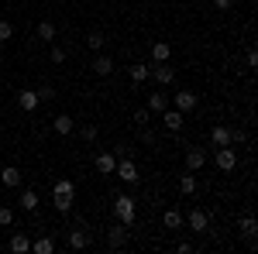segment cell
Here are the masks:
<instances>
[{
	"label": "cell",
	"mask_w": 258,
	"mask_h": 254,
	"mask_svg": "<svg viewBox=\"0 0 258 254\" xmlns=\"http://www.w3.org/2000/svg\"><path fill=\"white\" fill-rule=\"evenodd\" d=\"M52 127H55V134L69 137V134H73V127H76V124H73V117H69V114H59V117L52 120Z\"/></svg>",
	"instance_id": "obj_18"
},
{
	"label": "cell",
	"mask_w": 258,
	"mask_h": 254,
	"mask_svg": "<svg viewBox=\"0 0 258 254\" xmlns=\"http://www.w3.org/2000/svg\"><path fill=\"white\" fill-rule=\"evenodd\" d=\"M103 45H107V38H103V31H90V35H86V48H90V52H100Z\"/></svg>",
	"instance_id": "obj_28"
},
{
	"label": "cell",
	"mask_w": 258,
	"mask_h": 254,
	"mask_svg": "<svg viewBox=\"0 0 258 254\" xmlns=\"http://www.w3.org/2000/svg\"><path fill=\"white\" fill-rule=\"evenodd\" d=\"M127 234H131V227H124V223H114L110 230H107V244H110V251H120L124 244H127Z\"/></svg>",
	"instance_id": "obj_6"
},
{
	"label": "cell",
	"mask_w": 258,
	"mask_h": 254,
	"mask_svg": "<svg viewBox=\"0 0 258 254\" xmlns=\"http://www.w3.org/2000/svg\"><path fill=\"white\" fill-rule=\"evenodd\" d=\"M80 134H83V137H86V141H93V137H97V127H83Z\"/></svg>",
	"instance_id": "obj_37"
},
{
	"label": "cell",
	"mask_w": 258,
	"mask_h": 254,
	"mask_svg": "<svg viewBox=\"0 0 258 254\" xmlns=\"http://www.w3.org/2000/svg\"><path fill=\"white\" fill-rule=\"evenodd\" d=\"M148 79H155L159 86H172V79H176V69H172L169 62H152V65H148Z\"/></svg>",
	"instance_id": "obj_3"
},
{
	"label": "cell",
	"mask_w": 258,
	"mask_h": 254,
	"mask_svg": "<svg viewBox=\"0 0 258 254\" xmlns=\"http://www.w3.org/2000/svg\"><path fill=\"white\" fill-rule=\"evenodd\" d=\"M52 62H66V48L55 45V48H52Z\"/></svg>",
	"instance_id": "obj_36"
},
{
	"label": "cell",
	"mask_w": 258,
	"mask_h": 254,
	"mask_svg": "<svg viewBox=\"0 0 258 254\" xmlns=\"http://www.w3.org/2000/svg\"><path fill=\"white\" fill-rule=\"evenodd\" d=\"M203 165H207V151L203 148H189L186 151V172H200Z\"/></svg>",
	"instance_id": "obj_11"
},
{
	"label": "cell",
	"mask_w": 258,
	"mask_h": 254,
	"mask_svg": "<svg viewBox=\"0 0 258 254\" xmlns=\"http://www.w3.org/2000/svg\"><path fill=\"white\" fill-rule=\"evenodd\" d=\"M0 52H4V41H0Z\"/></svg>",
	"instance_id": "obj_38"
},
{
	"label": "cell",
	"mask_w": 258,
	"mask_h": 254,
	"mask_svg": "<svg viewBox=\"0 0 258 254\" xmlns=\"http://www.w3.org/2000/svg\"><path fill=\"white\" fill-rule=\"evenodd\" d=\"M90 247V234L86 230H69V251H86Z\"/></svg>",
	"instance_id": "obj_14"
},
{
	"label": "cell",
	"mask_w": 258,
	"mask_h": 254,
	"mask_svg": "<svg viewBox=\"0 0 258 254\" xmlns=\"http://www.w3.org/2000/svg\"><path fill=\"white\" fill-rule=\"evenodd\" d=\"M38 90H18V107L24 110V114H35L38 110Z\"/></svg>",
	"instance_id": "obj_9"
},
{
	"label": "cell",
	"mask_w": 258,
	"mask_h": 254,
	"mask_svg": "<svg viewBox=\"0 0 258 254\" xmlns=\"http://www.w3.org/2000/svg\"><path fill=\"white\" fill-rule=\"evenodd\" d=\"M182 223H186V227H189V230H193V234H207V227H210V213H207V210H193V213L186 216V220H182Z\"/></svg>",
	"instance_id": "obj_5"
},
{
	"label": "cell",
	"mask_w": 258,
	"mask_h": 254,
	"mask_svg": "<svg viewBox=\"0 0 258 254\" xmlns=\"http://www.w3.org/2000/svg\"><path fill=\"white\" fill-rule=\"evenodd\" d=\"M165 107H169L165 93H152V97H148V114H162Z\"/></svg>",
	"instance_id": "obj_26"
},
{
	"label": "cell",
	"mask_w": 258,
	"mask_h": 254,
	"mask_svg": "<svg viewBox=\"0 0 258 254\" xmlns=\"http://www.w3.org/2000/svg\"><path fill=\"white\" fill-rule=\"evenodd\" d=\"M197 189L200 186H197V176H193V172H182V176H179V193L182 196H193Z\"/></svg>",
	"instance_id": "obj_21"
},
{
	"label": "cell",
	"mask_w": 258,
	"mask_h": 254,
	"mask_svg": "<svg viewBox=\"0 0 258 254\" xmlns=\"http://www.w3.org/2000/svg\"><path fill=\"white\" fill-rule=\"evenodd\" d=\"M52 196H76V182H73V179H59L55 189H52Z\"/></svg>",
	"instance_id": "obj_27"
},
{
	"label": "cell",
	"mask_w": 258,
	"mask_h": 254,
	"mask_svg": "<svg viewBox=\"0 0 258 254\" xmlns=\"http://www.w3.org/2000/svg\"><path fill=\"white\" fill-rule=\"evenodd\" d=\"M93 72H97V76H110V72H114V59L97 52V59H93Z\"/></svg>",
	"instance_id": "obj_17"
},
{
	"label": "cell",
	"mask_w": 258,
	"mask_h": 254,
	"mask_svg": "<svg viewBox=\"0 0 258 254\" xmlns=\"http://www.w3.org/2000/svg\"><path fill=\"white\" fill-rule=\"evenodd\" d=\"M197 103H200V97H197V93H189V90H182V93L172 97V107L182 110V114H193V110H197Z\"/></svg>",
	"instance_id": "obj_8"
},
{
	"label": "cell",
	"mask_w": 258,
	"mask_h": 254,
	"mask_svg": "<svg viewBox=\"0 0 258 254\" xmlns=\"http://www.w3.org/2000/svg\"><path fill=\"white\" fill-rule=\"evenodd\" d=\"M18 203H21V210H24V213H35V210H38V193H35V189H24Z\"/></svg>",
	"instance_id": "obj_19"
},
{
	"label": "cell",
	"mask_w": 258,
	"mask_h": 254,
	"mask_svg": "<svg viewBox=\"0 0 258 254\" xmlns=\"http://www.w3.org/2000/svg\"><path fill=\"white\" fill-rule=\"evenodd\" d=\"M231 144H248V131L244 127H231Z\"/></svg>",
	"instance_id": "obj_30"
},
{
	"label": "cell",
	"mask_w": 258,
	"mask_h": 254,
	"mask_svg": "<svg viewBox=\"0 0 258 254\" xmlns=\"http://www.w3.org/2000/svg\"><path fill=\"white\" fill-rule=\"evenodd\" d=\"M114 176L124 182V186H135L138 182V165H135V158L131 155H124V158H117V165H114Z\"/></svg>",
	"instance_id": "obj_2"
},
{
	"label": "cell",
	"mask_w": 258,
	"mask_h": 254,
	"mask_svg": "<svg viewBox=\"0 0 258 254\" xmlns=\"http://www.w3.org/2000/svg\"><path fill=\"white\" fill-rule=\"evenodd\" d=\"M7 247H11L14 254H28V251H31V240H28V234H21V230H18V234L11 237V244H7Z\"/></svg>",
	"instance_id": "obj_20"
},
{
	"label": "cell",
	"mask_w": 258,
	"mask_h": 254,
	"mask_svg": "<svg viewBox=\"0 0 258 254\" xmlns=\"http://www.w3.org/2000/svg\"><path fill=\"white\" fill-rule=\"evenodd\" d=\"M114 216H117L124 227H135V216H138V199L131 193H117L114 199Z\"/></svg>",
	"instance_id": "obj_1"
},
{
	"label": "cell",
	"mask_w": 258,
	"mask_h": 254,
	"mask_svg": "<svg viewBox=\"0 0 258 254\" xmlns=\"http://www.w3.org/2000/svg\"><path fill=\"white\" fill-rule=\"evenodd\" d=\"M162 223H165L169 230H179V227H182V210H176V206L165 210V213H162Z\"/></svg>",
	"instance_id": "obj_22"
},
{
	"label": "cell",
	"mask_w": 258,
	"mask_h": 254,
	"mask_svg": "<svg viewBox=\"0 0 258 254\" xmlns=\"http://www.w3.org/2000/svg\"><path fill=\"white\" fill-rule=\"evenodd\" d=\"M55 251V240L52 237H38V240H31V254H52Z\"/></svg>",
	"instance_id": "obj_24"
},
{
	"label": "cell",
	"mask_w": 258,
	"mask_h": 254,
	"mask_svg": "<svg viewBox=\"0 0 258 254\" xmlns=\"http://www.w3.org/2000/svg\"><path fill=\"white\" fill-rule=\"evenodd\" d=\"M38 38L41 41H55V24H52V21H41L38 24Z\"/></svg>",
	"instance_id": "obj_29"
},
{
	"label": "cell",
	"mask_w": 258,
	"mask_h": 254,
	"mask_svg": "<svg viewBox=\"0 0 258 254\" xmlns=\"http://www.w3.org/2000/svg\"><path fill=\"white\" fill-rule=\"evenodd\" d=\"M238 227H241V234L248 237V247H255V234H258L255 216H251V213H244V216H241V223H238Z\"/></svg>",
	"instance_id": "obj_12"
},
{
	"label": "cell",
	"mask_w": 258,
	"mask_h": 254,
	"mask_svg": "<svg viewBox=\"0 0 258 254\" xmlns=\"http://www.w3.org/2000/svg\"><path fill=\"white\" fill-rule=\"evenodd\" d=\"M52 203H55V213L69 216V213H73V203H76V196H52Z\"/></svg>",
	"instance_id": "obj_23"
},
{
	"label": "cell",
	"mask_w": 258,
	"mask_h": 254,
	"mask_svg": "<svg viewBox=\"0 0 258 254\" xmlns=\"http://www.w3.org/2000/svg\"><path fill=\"white\" fill-rule=\"evenodd\" d=\"M159 117H162V124H165V127H169L172 134H179V131H182V124H186V120H182L186 114H182V110H176V107H172V110L165 107V110H162Z\"/></svg>",
	"instance_id": "obj_7"
},
{
	"label": "cell",
	"mask_w": 258,
	"mask_h": 254,
	"mask_svg": "<svg viewBox=\"0 0 258 254\" xmlns=\"http://www.w3.org/2000/svg\"><path fill=\"white\" fill-rule=\"evenodd\" d=\"M21 182H24V176H21L18 165H7V168H0V186H7V189H18Z\"/></svg>",
	"instance_id": "obj_10"
},
{
	"label": "cell",
	"mask_w": 258,
	"mask_h": 254,
	"mask_svg": "<svg viewBox=\"0 0 258 254\" xmlns=\"http://www.w3.org/2000/svg\"><path fill=\"white\" fill-rule=\"evenodd\" d=\"M38 100H41V103H48V100H55V90H52V86H41V90H38Z\"/></svg>",
	"instance_id": "obj_33"
},
{
	"label": "cell",
	"mask_w": 258,
	"mask_h": 254,
	"mask_svg": "<svg viewBox=\"0 0 258 254\" xmlns=\"http://www.w3.org/2000/svg\"><path fill=\"white\" fill-rule=\"evenodd\" d=\"M220 172H234L238 168V151H234V144H227V148H217V155H214Z\"/></svg>",
	"instance_id": "obj_4"
},
{
	"label": "cell",
	"mask_w": 258,
	"mask_h": 254,
	"mask_svg": "<svg viewBox=\"0 0 258 254\" xmlns=\"http://www.w3.org/2000/svg\"><path fill=\"white\" fill-rule=\"evenodd\" d=\"M135 124L145 127V124H148V110H135Z\"/></svg>",
	"instance_id": "obj_34"
},
{
	"label": "cell",
	"mask_w": 258,
	"mask_h": 254,
	"mask_svg": "<svg viewBox=\"0 0 258 254\" xmlns=\"http://www.w3.org/2000/svg\"><path fill=\"white\" fill-rule=\"evenodd\" d=\"M14 223V210L11 206H0V227H11Z\"/></svg>",
	"instance_id": "obj_32"
},
{
	"label": "cell",
	"mask_w": 258,
	"mask_h": 254,
	"mask_svg": "<svg viewBox=\"0 0 258 254\" xmlns=\"http://www.w3.org/2000/svg\"><path fill=\"white\" fill-rule=\"evenodd\" d=\"M127 76H131V82H145V79H148V62H135V65L127 69Z\"/></svg>",
	"instance_id": "obj_25"
},
{
	"label": "cell",
	"mask_w": 258,
	"mask_h": 254,
	"mask_svg": "<svg viewBox=\"0 0 258 254\" xmlns=\"http://www.w3.org/2000/svg\"><path fill=\"white\" fill-rule=\"evenodd\" d=\"M172 59V45L169 41H155L152 45V62H169Z\"/></svg>",
	"instance_id": "obj_16"
},
{
	"label": "cell",
	"mask_w": 258,
	"mask_h": 254,
	"mask_svg": "<svg viewBox=\"0 0 258 254\" xmlns=\"http://www.w3.org/2000/svg\"><path fill=\"white\" fill-rule=\"evenodd\" d=\"M210 4H214L217 11H231V7H234V0H210Z\"/></svg>",
	"instance_id": "obj_35"
},
{
	"label": "cell",
	"mask_w": 258,
	"mask_h": 254,
	"mask_svg": "<svg viewBox=\"0 0 258 254\" xmlns=\"http://www.w3.org/2000/svg\"><path fill=\"white\" fill-rule=\"evenodd\" d=\"M14 38V24L11 21H0V41H11Z\"/></svg>",
	"instance_id": "obj_31"
},
{
	"label": "cell",
	"mask_w": 258,
	"mask_h": 254,
	"mask_svg": "<svg viewBox=\"0 0 258 254\" xmlns=\"http://www.w3.org/2000/svg\"><path fill=\"white\" fill-rule=\"evenodd\" d=\"M114 165H117V158L107 155V151H100L97 155V172L100 176H114Z\"/></svg>",
	"instance_id": "obj_15"
},
{
	"label": "cell",
	"mask_w": 258,
	"mask_h": 254,
	"mask_svg": "<svg viewBox=\"0 0 258 254\" xmlns=\"http://www.w3.org/2000/svg\"><path fill=\"white\" fill-rule=\"evenodd\" d=\"M210 144H214V148H227V144H231V127L217 124V127L210 131Z\"/></svg>",
	"instance_id": "obj_13"
}]
</instances>
